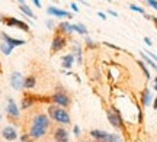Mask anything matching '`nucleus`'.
Masks as SVG:
<instances>
[{
	"instance_id": "f257e3e1",
	"label": "nucleus",
	"mask_w": 157,
	"mask_h": 142,
	"mask_svg": "<svg viewBox=\"0 0 157 142\" xmlns=\"http://www.w3.org/2000/svg\"><path fill=\"white\" fill-rule=\"evenodd\" d=\"M50 126V119L45 115H38L34 119V123L31 126V137L32 138H41L45 135V132Z\"/></svg>"
},
{
	"instance_id": "f03ea898",
	"label": "nucleus",
	"mask_w": 157,
	"mask_h": 142,
	"mask_svg": "<svg viewBox=\"0 0 157 142\" xmlns=\"http://www.w3.org/2000/svg\"><path fill=\"white\" fill-rule=\"evenodd\" d=\"M48 113H50V116L52 119L57 120V122H60V123H66V125L70 123V116H68V113L64 109L58 107V106H50Z\"/></svg>"
},
{
	"instance_id": "7ed1b4c3",
	"label": "nucleus",
	"mask_w": 157,
	"mask_h": 142,
	"mask_svg": "<svg viewBox=\"0 0 157 142\" xmlns=\"http://www.w3.org/2000/svg\"><path fill=\"white\" fill-rule=\"evenodd\" d=\"M3 22H5L7 26H16V28H21L22 31H25V32H28L29 31L28 25H26L25 22H22V20L16 19V17H3Z\"/></svg>"
},
{
	"instance_id": "20e7f679",
	"label": "nucleus",
	"mask_w": 157,
	"mask_h": 142,
	"mask_svg": "<svg viewBox=\"0 0 157 142\" xmlns=\"http://www.w3.org/2000/svg\"><path fill=\"white\" fill-rule=\"evenodd\" d=\"M66 44H67L66 38L61 36V35H57V36H54V39H52V44H51V51L52 52L61 51L63 48L66 46Z\"/></svg>"
},
{
	"instance_id": "39448f33",
	"label": "nucleus",
	"mask_w": 157,
	"mask_h": 142,
	"mask_svg": "<svg viewBox=\"0 0 157 142\" xmlns=\"http://www.w3.org/2000/svg\"><path fill=\"white\" fill-rule=\"evenodd\" d=\"M108 119L111 122V125L115 128H122V119H121V115L117 110H111L108 112Z\"/></svg>"
},
{
	"instance_id": "423d86ee",
	"label": "nucleus",
	"mask_w": 157,
	"mask_h": 142,
	"mask_svg": "<svg viewBox=\"0 0 157 142\" xmlns=\"http://www.w3.org/2000/svg\"><path fill=\"white\" fill-rule=\"evenodd\" d=\"M10 84H12V87H13L15 90H22V87H23L22 74L17 73V71H15V73L12 74V77H10Z\"/></svg>"
},
{
	"instance_id": "0eeeda50",
	"label": "nucleus",
	"mask_w": 157,
	"mask_h": 142,
	"mask_svg": "<svg viewBox=\"0 0 157 142\" xmlns=\"http://www.w3.org/2000/svg\"><path fill=\"white\" fill-rule=\"evenodd\" d=\"M51 100L58 104V106H63V107H67L68 104H70V99H68L64 93H56L54 96L51 97Z\"/></svg>"
},
{
	"instance_id": "6e6552de",
	"label": "nucleus",
	"mask_w": 157,
	"mask_h": 142,
	"mask_svg": "<svg viewBox=\"0 0 157 142\" xmlns=\"http://www.w3.org/2000/svg\"><path fill=\"white\" fill-rule=\"evenodd\" d=\"M47 12H48V15H54V16H57V17H68V19H71V15H70L68 12L61 10V9L54 7V6L48 7V9H47Z\"/></svg>"
},
{
	"instance_id": "1a4fd4ad",
	"label": "nucleus",
	"mask_w": 157,
	"mask_h": 142,
	"mask_svg": "<svg viewBox=\"0 0 157 142\" xmlns=\"http://www.w3.org/2000/svg\"><path fill=\"white\" fill-rule=\"evenodd\" d=\"M2 135L5 138L6 141H15L17 138V133L15 131V128H12V126H6L5 129L2 131Z\"/></svg>"
},
{
	"instance_id": "9d476101",
	"label": "nucleus",
	"mask_w": 157,
	"mask_h": 142,
	"mask_svg": "<svg viewBox=\"0 0 157 142\" xmlns=\"http://www.w3.org/2000/svg\"><path fill=\"white\" fill-rule=\"evenodd\" d=\"M2 38H3V41H5L7 45H10L12 48H15V46H21L25 44V41L23 39H15V38H10L7 34H2Z\"/></svg>"
},
{
	"instance_id": "9b49d317",
	"label": "nucleus",
	"mask_w": 157,
	"mask_h": 142,
	"mask_svg": "<svg viewBox=\"0 0 157 142\" xmlns=\"http://www.w3.org/2000/svg\"><path fill=\"white\" fill-rule=\"evenodd\" d=\"M7 113L10 115L12 118H19V109H17L16 103L13 99L7 100Z\"/></svg>"
},
{
	"instance_id": "f8f14e48",
	"label": "nucleus",
	"mask_w": 157,
	"mask_h": 142,
	"mask_svg": "<svg viewBox=\"0 0 157 142\" xmlns=\"http://www.w3.org/2000/svg\"><path fill=\"white\" fill-rule=\"evenodd\" d=\"M54 138H56L57 142H68V133H67V131L63 129V128L56 129V132H54Z\"/></svg>"
},
{
	"instance_id": "ddd939ff",
	"label": "nucleus",
	"mask_w": 157,
	"mask_h": 142,
	"mask_svg": "<svg viewBox=\"0 0 157 142\" xmlns=\"http://www.w3.org/2000/svg\"><path fill=\"white\" fill-rule=\"evenodd\" d=\"M108 135H109L108 132L99 131V129H93V131H90V137L95 138V139H98V141H106Z\"/></svg>"
},
{
	"instance_id": "4468645a",
	"label": "nucleus",
	"mask_w": 157,
	"mask_h": 142,
	"mask_svg": "<svg viewBox=\"0 0 157 142\" xmlns=\"http://www.w3.org/2000/svg\"><path fill=\"white\" fill-rule=\"evenodd\" d=\"M35 84H36V80H35L34 75H29V77L23 80V87L25 89H34Z\"/></svg>"
},
{
	"instance_id": "2eb2a0df",
	"label": "nucleus",
	"mask_w": 157,
	"mask_h": 142,
	"mask_svg": "<svg viewBox=\"0 0 157 142\" xmlns=\"http://www.w3.org/2000/svg\"><path fill=\"white\" fill-rule=\"evenodd\" d=\"M73 63H74V57L73 55H66V57H63V67L64 68H71L73 67Z\"/></svg>"
},
{
	"instance_id": "dca6fc26",
	"label": "nucleus",
	"mask_w": 157,
	"mask_h": 142,
	"mask_svg": "<svg viewBox=\"0 0 157 142\" xmlns=\"http://www.w3.org/2000/svg\"><path fill=\"white\" fill-rule=\"evenodd\" d=\"M32 103H34V97L31 96V94H26V96L22 99V109H28L32 106Z\"/></svg>"
},
{
	"instance_id": "f3484780",
	"label": "nucleus",
	"mask_w": 157,
	"mask_h": 142,
	"mask_svg": "<svg viewBox=\"0 0 157 142\" xmlns=\"http://www.w3.org/2000/svg\"><path fill=\"white\" fill-rule=\"evenodd\" d=\"M141 100H143V104H144V106H148V104L151 103V91L148 90V89L144 90V93H143V99H141Z\"/></svg>"
},
{
	"instance_id": "a211bd4d",
	"label": "nucleus",
	"mask_w": 157,
	"mask_h": 142,
	"mask_svg": "<svg viewBox=\"0 0 157 142\" xmlns=\"http://www.w3.org/2000/svg\"><path fill=\"white\" fill-rule=\"evenodd\" d=\"M19 9L26 15V16H29V17H35V15H34V12L31 10V7H28V6L25 5L23 2H21V5H19Z\"/></svg>"
},
{
	"instance_id": "6ab92c4d",
	"label": "nucleus",
	"mask_w": 157,
	"mask_h": 142,
	"mask_svg": "<svg viewBox=\"0 0 157 142\" xmlns=\"http://www.w3.org/2000/svg\"><path fill=\"white\" fill-rule=\"evenodd\" d=\"M73 31H77L78 34H82V35H86V34H87V29H86V26H84V25H82V23L73 25Z\"/></svg>"
},
{
	"instance_id": "aec40b11",
	"label": "nucleus",
	"mask_w": 157,
	"mask_h": 142,
	"mask_svg": "<svg viewBox=\"0 0 157 142\" xmlns=\"http://www.w3.org/2000/svg\"><path fill=\"white\" fill-rule=\"evenodd\" d=\"M60 29H61V32L70 34V32H73V25H70V23H67V22H63L61 25H60Z\"/></svg>"
},
{
	"instance_id": "412c9836",
	"label": "nucleus",
	"mask_w": 157,
	"mask_h": 142,
	"mask_svg": "<svg viewBox=\"0 0 157 142\" xmlns=\"http://www.w3.org/2000/svg\"><path fill=\"white\" fill-rule=\"evenodd\" d=\"M0 49H2V52H3L5 55H9V54L12 52V49H13V48H12L10 45H7L6 42H2V45H0Z\"/></svg>"
},
{
	"instance_id": "4be33fe9",
	"label": "nucleus",
	"mask_w": 157,
	"mask_h": 142,
	"mask_svg": "<svg viewBox=\"0 0 157 142\" xmlns=\"http://www.w3.org/2000/svg\"><path fill=\"white\" fill-rule=\"evenodd\" d=\"M141 57L144 58V61H146V63L148 64V65H151L153 68H154V70H156V71H157V65H156V63L153 61L151 58H148V57H147V55H146V54H144V52H141Z\"/></svg>"
},
{
	"instance_id": "5701e85b",
	"label": "nucleus",
	"mask_w": 157,
	"mask_h": 142,
	"mask_svg": "<svg viewBox=\"0 0 157 142\" xmlns=\"http://www.w3.org/2000/svg\"><path fill=\"white\" fill-rule=\"evenodd\" d=\"M105 142H121V138L118 137V135H111V133H109Z\"/></svg>"
},
{
	"instance_id": "b1692460",
	"label": "nucleus",
	"mask_w": 157,
	"mask_h": 142,
	"mask_svg": "<svg viewBox=\"0 0 157 142\" xmlns=\"http://www.w3.org/2000/svg\"><path fill=\"white\" fill-rule=\"evenodd\" d=\"M138 65H140V67H141V70L144 71V74H146V77H147V78H150V73H148V70H147L146 64L143 63V61H138Z\"/></svg>"
},
{
	"instance_id": "393cba45",
	"label": "nucleus",
	"mask_w": 157,
	"mask_h": 142,
	"mask_svg": "<svg viewBox=\"0 0 157 142\" xmlns=\"http://www.w3.org/2000/svg\"><path fill=\"white\" fill-rule=\"evenodd\" d=\"M129 9H131V10H134V12H138V13H144V9L140 7V6H137V5H131L129 6Z\"/></svg>"
},
{
	"instance_id": "a878e982",
	"label": "nucleus",
	"mask_w": 157,
	"mask_h": 142,
	"mask_svg": "<svg viewBox=\"0 0 157 142\" xmlns=\"http://www.w3.org/2000/svg\"><path fill=\"white\" fill-rule=\"evenodd\" d=\"M76 51H77V60L78 63H82V49H80V46L76 45Z\"/></svg>"
},
{
	"instance_id": "bb28decb",
	"label": "nucleus",
	"mask_w": 157,
	"mask_h": 142,
	"mask_svg": "<svg viewBox=\"0 0 157 142\" xmlns=\"http://www.w3.org/2000/svg\"><path fill=\"white\" fill-rule=\"evenodd\" d=\"M147 3H148V6H151L153 9H156L157 10V2H154V0H148Z\"/></svg>"
},
{
	"instance_id": "cd10ccee",
	"label": "nucleus",
	"mask_w": 157,
	"mask_h": 142,
	"mask_svg": "<svg viewBox=\"0 0 157 142\" xmlns=\"http://www.w3.org/2000/svg\"><path fill=\"white\" fill-rule=\"evenodd\" d=\"M86 45L89 46V48H95V44H93V42H92V41H90L89 38L86 39Z\"/></svg>"
},
{
	"instance_id": "c85d7f7f",
	"label": "nucleus",
	"mask_w": 157,
	"mask_h": 142,
	"mask_svg": "<svg viewBox=\"0 0 157 142\" xmlns=\"http://www.w3.org/2000/svg\"><path fill=\"white\" fill-rule=\"evenodd\" d=\"M74 135H76V137H78V135H80V128H78V126H74Z\"/></svg>"
},
{
	"instance_id": "c756f323",
	"label": "nucleus",
	"mask_w": 157,
	"mask_h": 142,
	"mask_svg": "<svg viewBox=\"0 0 157 142\" xmlns=\"http://www.w3.org/2000/svg\"><path fill=\"white\" fill-rule=\"evenodd\" d=\"M144 42H146L147 45H153V42H151V39H150V38H147V36H146V38H144Z\"/></svg>"
},
{
	"instance_id": "7c9ffc66",
	"label": "nucleus",
	"mask_w": 157,
	"mask_h": 142,
	"mask_svg": "<svg viewBox=\"0 0 157 142\" xmlns=\"http://www.w3.org/2000/svg\"><path fill=\"white\" fill-rule=\"evenodd\" d=\"M108 13H109V15H112V16H115V17L118 16V13H117V12H113L112 9H109V10H108Z\"/></svg>"
},
{
	"instance_id": "2f4dec72",
	"label": "nucleus",
	"mask_w": 157,
	"mask_h": 142,
	"mask_svg": "<svg viewBox=\"0 0 157 142\" xmlns=\"http://www.w3.org/2000/svg\"><path fill=\"white\" fill-rule=\"evenodd\" d=\"M71 9H73L74 12H78V7H77V5H76V3H71Z\"/></svg>"
},
{
	"instance_id": "473e14b6",
	"label": "nucleus",
	"mask_w": 157,
	"mask_h": 142,
	"mask_svg": "<svg viewBox=\"0 0 157 142\" xmlns=\"http://www.w3.org/2000/svg\"><path fill=\"white\" fill-rule=\"evenodd\" d=\"M147 54H150V57H151L153 60H154V61L157 63V55H154V54H151V52H147Z\"/></svg>"
},
{
	"instance_id": "72a5a7b5",
	"label": "nucleus",
	"mask_w": 157,
	"mask_h": 142,
	"mask_svg": "<svg viewBox=\"0 0 157 142\" xmlns=\"http://www.w3.org/2000/svg\"><path fill=\"white\" fill-rule=\"evenodd\" d=\"M34 5L36 6V7H41V2H39V0H34Z\"/></svg>"
},
{
	"instance_id": "f704fd0d",
	"label": "nucleus",
	"mask_w": 157,
	"mask_h": 142,
	"mask_svg": "<svg viewBox=\"0 0 157 142\" xmlns=\"http://www.w3.org/2000/svg\"><path fill=\"white\" fill-rule=\"evenodd\" d=\"M28 139H29L28 135H23V137H22V142H28Z\"/></svg>"
},
{
	"instance_id": "c9c22d12",
	"label": "nucleus",
	"mask_w": 157,
	"mask_h": 142,
	"mask_svg": "<svg viewBox=\"0 0 157 142\" xmlns=\"http://www.w3.org/2000/svg\"><path fill=\"white\" fill-rule=\"evenodd\" d=\"M98 15H99V17H101V19H106V16H105V13H102V12H99Z\"/></svg>"
},
{
	"instance_id": "e433bc0d",
	"label": "nucleus",
	"mask_w": 157,
	"mask_h": 142,
	"mask_svg": "<svg viewBox=\"0 0 157 142\" xmlns=\"http://www.w3.org/2000/svg\"><path fill=\"white\" fill-rule=\"evenodd\" d=\"M47 25H48V28H52V25H54V23H52V20H48Z\"/></svg>"
},
{
	"instance_id": "4c0bfd02",
	"label": "nucleus",
	"mask_w": 157,
	"mask_h": 142,
	"mask_svg": "<svg viewBox=\"0 0 157 142\" xmlns=\"http://www.w3.org/2000/svg\"><path fill=\"white\" fill-rule=\"evenodd\" d=\"M153 107H154V109H157V97H156V99H154V103H153Z\"/></svg>"
},
{
	"instance_id": "58836bf2",
	"label": "nucleus",
	"mask_w": 157,
	"mask_h": 142,
	"mask_svg": "<svg viewBox=\"0 0 157 142\" xmlns=\"http://www.w3.org/2000/svg\"><path fill=\"white\" fill-rule=\"evenodd\" d=\"M154 90H157V77L154 78Z\"/></svg>"
},
{
	"instance_id": "ea45409f",
	"label": "nucleus",
	"mask_w": 157,
	"mask_h": 142,
	"mask_svg": "<svg viewBox=\"0 0 157 142\" xmlns=\"http://www.w3.org/2000/svg\"><path fill=\"white\" fill-rule=\"evenodd\" d=\"M98 142H105V141H98Z\"/></svg>"
},
{
	"instance_id": "a19ab883",
	"label": "nucleus",
	"mask_w": 157,
	"mask_h": 142,
	"mask_svg": "<svg viewBox=\"0 0 157 142\" xmlns=\"http://www.w3.org/2000/svg\"><path fill=\"white\" fill-rule=\"evenodd\" d=\"M0 120H2V115H0Z\"/></svg>"
},
{
	"instance_id": "79ce46f5",
	"label": "nucleus",
	"mask_w": 157,
	"mask_h": 142,
	"mask_svg": "<svg viewBox=\"0 0 157 142\" xmlns=\"http://www.w3.org/2000/svg\"><path fill=\"white\" fill-rule=\"evenodd\" d=\"M0 73H2V67H0Z\"/></svg>"
}]
</instances>
